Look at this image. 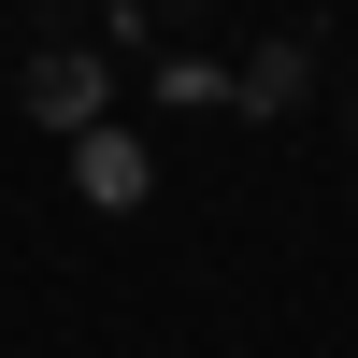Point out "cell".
I'll use <instances>...</instances> for the list:
<instances>
[{
  "label": "cell",
  "mask_w": 358,
  "mask_h": 358,
  "mask_svg": "<svg viewBox=\"0 0 358 358\" xmlns=\"http://www.w3.org/2000/svg\"><path fill=\"white\" fill-rule=\"evenodd\" d=\"M15 115L57 143V158H72L86 129H115V115H129V72H115L101 43H29V72H15Z\"/></svg>",
  "instance_id": "6da1fadb"
},
{
  "label": "cell",
  "mask_w": 358,
  "mask_h": 358,
  "mask_svg": "<svg viewBox=\"0 0 358 358\" xmlns=\"http://www.w3.org/2000/svg\"><path fill=\"white\" fill-rule=\"evenodd\" d=\"M129 101H158V115H244V72H229V57H187V43H172L158 72H129Z\"/></svg>",
  "instance_id": "3957f363"
},
{
  "label": "cell",
  "mask_w": 358,
  "mask_h": 358,
  "mask_svg": "<svg viewBox=\"0 0 358 358\" xmlns=\"http://www.w3.org/2000/svg\"><path fill=\"white\" fill-rule=\"evenodd\" d=\"M57 172H72V201H86V215H143V201H158V143H143L129 115H115V129H86Z\"/></svg>",
  "instance_id": "7a4b0ae2"
},
{
  "label": "cell",
  "mask_w": 358,
  "mask_h": 358,
  "mask_svg": "<svg viewBox=\"0 0 358 358\" xmlns=\"http://www.w3.org/2000/svg\"><path fill=\"white\" fill-rule=\"evenodd\" d=\"M344 143H358V57H344Z\"/></svg>",
  "instance_id": "277c9868"
},
{
  "label": "cell",
  "mask_w": 358,
  "mask_h": 358,
  "mask_svg": "<svg viewBox=\"0 0 358 358\" xmlns=\"http://www.w3.org/2000/svg\"><path fill=\"white\" fill-rule=\"evenodd\" d=\"M158 15H172V29H187V15H215V0H158Z\"/></svg>",
  "instance_id": "5b68a950"
}]
</instances>
